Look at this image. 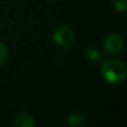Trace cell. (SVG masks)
Instances as JSON below:
<instances>
[{
  "instance_id": "obj_2",
  "label": "cell",
  "mask_w": 127,
  "mask_h": 127,
  "mask_svg": "<svg viewBox=\"0 0 127 127\" xmlns=\"http://www.w3.org/2000/svg\"><path fill=\"white\" fill-rule=\"evenodd\" d=\"M53 39L58 47L63 49H68L75 42V33L68 26H60L55 30Z\"/></svg>"
},
{
  "instance_id": "obj_3",
  "label": "cell",
  "mask_w": 127,
  "mask_h": 127,
  "mask_svg": "<svg viewBox=\"0 0 127 127\" xmlns=\"http://www.w3.org/2000/svg\"><path fill=\"white\" fill-rule=\"evenodd\" d=\"M103 48L107 54H117L123 50L124 48V39L118 33L108 35L104 39Z\"/></svg>"
},
{
  "instance_id": "obj_4",
  "label": "cell",
  "mask_w": 127,
  "mask_h": 127,
  "mask_svg": "<svg viewBox=\"0 0 127 127\" xmlns=\"http://www.w3.org/2000/svg\"><path fill=\"white\" fill-rule=\"evenodd\" d=\"M15 123L18 127H35L36 125L35 118L27 113H22V114L18 115L15 119Z\"/></svg>"
},
{
  "instance_id": "obj_5",
  "label": "cell",
  "mask_w": 127,
  "mask_h": 127,
  "mask_svg": "<svg viewBox=\"0 0 127 127\" xmlns=\"http://www.w3.org/2000/svg\"><path fill=\"white\" fill-rule=\"evenodd\" d=\"M67 123L71 127H83L87 124V121H86L85 116H83L81 114L71 113L67 117Z\"/></svg>"
},
{
  "instance_id": "obj_1",
  "label": "cell",
  "mask_w": 127,
  "mask_h": 127,
  "mask_svg": "<svg viewBox=\"0 0 127 127\" xmlns=\"http://www.w3.org/2000/svg\"><path fill=\"white\" fill-rule=\"evenodd\" d=\"M100 75L107 83L113 85L121 84L126 78V65L119 59H108L101 65Z\"/></svg>"
},
{
  "instance_id": "obj_9",
  "label": "cell",
  "mask_w": 127,
  "mask_h": 127,
  "mask_svg": "<svg viewBox=\"0 0 127 127\" xmlns=\"http://www.w3.org/2000/svg\"><path fill=\"white\" fill-rule=\"evenodd\" d=\"M50 1H59V0H50Z\"/></svg>"
},
{
  "instance_id": "obj_6",
  "label": "cell",
  "mask_w": 127,
  "mask_h": 127,
  "mask_svg": "<svg viewBox=\"0 0 127 127\" xmlns=\"http://www.w3.org/2000/svg\"><path fill=\"white\" fill-rule=\"evenodd\" d=\"M85 56L90 63H97L100 58L99 50L96 47H87L85 49Z\"/></svg>"
},
{
  "instance_id": "obj_7",
  "label": "cell",
  "mask_w": 127,
  "mask_h": 127,
  "mask_svg": "<svg viewBox=\"0 0 127 127\" xmlns=\"http://www.w3.org/2000/svg\"><path fill=\"white\" fill-rule=\"evenodd\" d=\"M114 8L118 12H125L127 9V0H112Z\"/></svg>"
},
{
  "instance_id": "obj_8",
  "label": "cell",
  "mask_w": 127,
  "mask_h": 127,
  "mask_svg": "<svg viewBox=\"0 0 127 127\" xmlns=\"http://www.w3.org/2000/svg\"><path fill=\"white\" fill-rule=\"evenodd\" d=\"M7 55H8V51H7L6 46L0 41V64H2L7 59Z\"/></svg>"
}]
</instances>
